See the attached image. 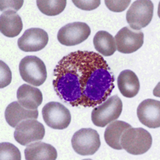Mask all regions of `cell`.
<instances>
[{
  "label": "cell",
  "mask_w": 160,
  "mask_h": 160,
  "mask_svg": "<svg viewBox=\"0 0 160 160\" xmlns=\"http://www.w3.org/2000/svg\"><path fill=\"white\" fill-rule=\"evenodd\" d=\"M57 95L72 107H95L111 95L115 78L101 55L77 51L62 58L54 71Z\"/></svg>",
  "instance_id": "cell-1"
},
{
  "label": "cell",
  "mask_w": 160,
  "mask_h": 160,
  "mask_svg": "<svg viewBox=\"0 0 160 160\" xmlns=\"http://www.w3.org/2000/svg\"><path fill=\"white\" fill-rule=\"evenodd\" d=\"M121 145L122 149L129 154L142 155L151 147L152 137L150 132L143 128H130L122 133Z\"/></svg>",
  "instance_id": "cell-2"
},
{
  "label": "cell",
  "mask_w": 160,
  "mask_h": 160,
  "mask_svg": "<svg viewBox=\"0 0 160 160\" xmlns=\"http://www.w3.org/2000/svg\"><path fill=\"white\" fill-rule=\"evenodd\" d=\"M19 72L24 81L34 86H40L44 84L47 78L44 62L35 56H28L21 61Z\"/></svg>",
  "instance_id": "cell-3"
},
{
  "label": "cell",
  "mask_w": 160,
  "mask_h": 160,
  "mask_svg": "<svg viewBox=\"0 0 160 160\" xmlns=\"http://www.w3.org/2000/svg\"><path fill=\"white\" fill-rule=\"evenodd\" d=\"M122 103L118 95H114L93 109L91 119L93 124L99 127H105L108 124L119 118L122 112Z\"/></svg>",
  "instance_id": "cell-4"
},
{
  "label": "cell",
  "mask_w": 160,
  "mask_h": 160,
  "mask_svg": "<svg viewBox=\"0 0 160 160\" xmlns=\"http://www.w3.org/2000/svg\"><path fill=\"white\" fill-rule=\"evenodd\" d=\"M153 13L154 5L151 1H136L127 12V22L132 30L139 31L150 24Z\"/></svg>",
  "instance_id": "cell-5"
},
{
  "label": "cell",
  "mask_w": 160,
  "mask_h": 160,
  "mask_svg": "<svg viewBox=\"0 0 160 160\" xmlns=\"http://www.w3.org/2000/svg\"><path fill=\"white\" fill-rule=\"evenodd\" d=\"M71 142L74 151L81 156L94 155L101 146L99 134L91 128L78 130L73 135Z\"/></svg>",
  "instance_id": "cell-6"
},
{
  "label": "cell",
  "mask_w": 160,
  "mask_h": 160,
  "mask_svg": "<svg viewBox=\"0 0 160 160\" xmlns=\"http://www.w3.org/2000/svg\"><path fill=\"white\" fill-rule=\"evenodd\" d=\"M42 112L45 123L52 129H66L71 122L70 111L60 102H48L44 106Z\"/></svg>",
  "instance_id": "cell-7"
},
{
  "label": "cell",
  "mask_w": 160,
  "mask_h": 160,
  "mask_svg": "<svg viewBox=\"0 0 160 160\" xmlns=\"http://www.w3.org/2000/svg\"><path fill=\"white\" fill-rule=\"evenodd\" d=\"M45 135V128L42 123L35 119H28L17 126L14 136L18 143L25 146L31 142L41 141Z\"/></svg>",
  "instance_id": "cell-8"
},
{
  "label": "cell",
  "mask_w": 160,
  "mask_h": 160,
  "mask_svg": "<svg viewBox=\"0 0 160 160\" xmlns=\"http://www.w3.org/2000/svg\"><path fill=\"white\" fill-rule=\"evenodd\" d=\"M91 34L90 27L85 22H74L67 24L59 30L57 38L59 42L66 46L81 44Z\"/></svg>",
  "instance_id": "cell-9"
},
{
  "label": "cell",
  "mask_w": 160,
  "mask_h": 160,
  "mask_svg": "<svg viewBox=\"0 0 160 160\" xmlns=\"http://www.w3.org/2000/svg\"><path fill=\"white\" fill-rule=\"evenodd\" d=\"M144 35L141 31L132 30L130 27L122 28L115 37L117 49L124 54H131L141 48Z\"/></svg>",
  "instance_id": "cell-10"
},
{
  "label": "cell",
  "mask_w": 160,
  "mask_h": 160,
  "mask_svg": "<svg viewBox=\"0 0 160 160\" xmlns=\"http://www.w3.org/2000/svg\"><path fill=\"white\" fill-rule=\"evenodd\" d=\"M49 42L47 32L40 28H31L26 30L18 41V45L22 51H39L46 46Z\"/></svg>",
  "instance_id": "cell-11"
},
{
  "label": "cell",
  "mask_w": 160,
  "mask_h": 160,
  "mask_svg": "<svg viewBox=\"0 0 160 160\" xmlns=\"http://www.w3.org/2000/svg\"><path fill=\"white\" fill-rule=\"evenodd\" d=\"M137 116L140 122L149 128L160 127V101L151 99L144 100L138 107Z\"/></svg>",
  "instance_id": "cell-12"
},
{
  "label": "cell",
  "mask_w": 160,
  "mask_h": 160,
  "mask_svg": "<svg viewBox=\"0 0 160 160\" xmlns=\"http://www.w3.org/2000/svg\"><path fill=\"white\" fill-rule=\"evenodd\" d=\"M39 112L37 109L28 110L22 106L18 102H14L9 104L5 112V119L8 124L15 128L20 122L28 119H37Z\"/></svg>",
  "instance_id": "cell-13"
},
{
  "label": "cell",
  "mask_w": 160,
  "mask_h": 160,
  "mask_svg": "<svg viewBox=\"0 0 160 160\" xmlns=\"http://www.w3.org/2000/svg\"><path fill=\"white\" fill-rule=\"evenodd\" d=\"M17 98L22 106L31 110H37L41 105L43 99L39 89L28 84H23L18 88Z\"/></svg>",
  "instance_id": "cell-14"
},
{
  "label": "cell",
  "mask_w": 160,
  "mask_h": 160,
  "mask_svg": "<svg viewBox=\"0 0 160 160\" xmlns=\"http://www.w3.org/2000/svg\"><path fill=\"white\" fill-rule=\"evenodd\" d=\"M23 25L21 18L11 10L2 12L0 16V31L4 36L14 38L20 34Z\"/></svg>",
  "instance_id": "cell-15"
},
{
  "label": "cell",
  "mask_w": 160,
  "mask_h": 160,
  "mask_svg": "<svg viewBox=\"0 0 160 160\" xmlns=\"http://www.w3.org/2000/svg\"><path fill=\"white\" fill-rule=\"evenodd\" d=\"M117 84L122 96L129 98L136 96L140 89L139 79L131 70H125L120 72L118 77Z\"/></svg>",
  "instance_id": "cell-16"
},
{
  "label": "cell",
  "mask_w": 160,
  "mask_h": 160,
  "mask_svg": "<svg viewBox=\"0 0 160 160\" xmlns=\"http://www.w3.org/2000/svg\"><path fill=\"white\" fill-rule=\"evenodd\" d=\"M25 159L30 160H55L57 152L54 147L42 142L32 143L25 150Z\"/></svg>",
  "instance_id": "cell-17"
},
{
  "label": "cell",
  "mask_w": 160,
  "mask_h": 160,
  "mask_svg": "<svg viewBox=\"0 0 160 160\" xmlns=\"http://www.w3.org/2000/svg\"><path fill=\"white\" fill-rule=\"evenodd\" d=\"M131 127L130 124L122 121H116L112 122L105 130V141L112 149L122 150L121 145L122 135L125 130Z\"/></svg>",
  "instance_id": "cell-18"
},
{
  "label": "cell",
  "mask_w": 160,
  "mask_h": 160,
  "mask_svg": "<svg viewBox=\"0 0 160 160\" xmlns=\"http://www.w3.org/2000/svg\"><path fill=\"white\" fill-rule=\"evenodd\" d=\"M93 43L95 49L104 56H111L116 51L114 37L105 31L97 32L93 39Z\"/></svg>",
  "instance_id": "cell-19"
},
{
  "label": "cell",
  "mask_w": 160,
  "mask_h": 160,
  "mask_svg": "<svg viewBox=\"0 0 160 160\" xmlns=\"http://www.w3.org/2000/svg\"><path fill=\"white\" fill-rule=\"evenodd\" d=\"M66 1H37V5L42 14L54 16L62 12L66 6Z\"/></svg>",
  "instance_id": "cell-20"
},
{
  "label": "cell",
  "mask_w": 160,
  "mask_h": 160,
  "mask_svg": "<svg viewBox=\"0 0 160 160\" xmlns=\"http://www.w3.org/2000/svg\"><path fill=\"white\" fill-rule=\"evenodd\" d=\"M21 159L20 151L15 145L10 142H1L0 144V160Z\"/></svg>",
  "instance_id": "cell-21"
},
{
  "label": "cell",
  "mask_w": 160,
  "mask_h": 160,
  "mask_svg": "<svg viewBox=\"0 0 160 160\" xmlns=\"http://www.w3.org/2000/svg\"><path fill=\"white\" fill-rule=\"evenodd\" d=\"M12 79V72L9 67L5 62L1 61V75L0 85L1 88L6 87L11 83Z\"/></svg>",
  "instance_id": "cell-22"
},
{
  "label": "cell",
  "mask_w": 160,
  "mask_h": 160,
  "mask_svg": "<svg viewBox=\"0 0 160 160\" xmlns=\"http://www.w3.org/2000/svg\"><path fill=\"white\" fill-rule=\"evenodd\" d=\"M131 1H105L107 7L111 11L121 12L129 6Z\"/></svg>",
  "instance_id": "cell-23"
},
{
  "label": "cell",
  "mask_w": 160,
  "mask_h": 160,
  "mask_svg": "<svg viewBox=\"0 0 160 160\" xmlns=\"http://www.w3.org/2000/svg\"><path fill=\"white\" fill-rule=\"evenodd\" d=\"M24 1H0V9L2 12L9 10L16 12L22 7Z\"/></svg>",
  "instance_id": "cell-24"
},
{
  "label": "cell",
  "mask_w": 160,
  "mask_h": 160,
  "mask_svg": "<svg viewBox=\"0 0 160 160\" xmlns=\"http://www.w3.org/2000/svg\"><path fill=\"white\" fill-rule=\"evenodd\" d=\"M74 5L79 9L85 11H92L97 9L101 4V1H72Z\"/></svg>",
  "instance_id": "cell-25"
}]
</instances>
